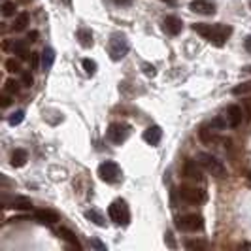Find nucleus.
Masks as SVG:
<instances>
[{
  "instance_id": "nucleus-1",
  "label": "nucleus",
  "mask_w": 251,
  "mask_h": 251,
  "mask_svg": "<svg viewBox=\"0 0 251 251\" xmlns=\"http://www.w3.org/2000/svg\"><path fill=\"white\" fill-rule=\"evenodd\" d=\"M193 30L202 38H206L208 42H212L214 46L221 48L226 42V38L232 34V28L228 25H206V23H197L193 25Z\"/></svg>"
},
{
  "instance_id": "nucleus-2",
  "label": "nucleus",
  "mask_w": 251,
  "mask_h": 251,
  "mask_svg": "<svg viewBox=\"0 0 251 251\" xmlns=\"http://www.w3.org/2000/svg\"><path fill=\"white\" fill-rule=\"evenodd\" d=\"M108 215L115 225L126 226L130 223V210H128V204L123 199H117L108 206Z\"/></svg>"
},
{
  "instance_id": "nucleus-3",
  "label": "nucleus",
  "mask_w": 251,
  "mask_h": 251,
  "mask_svg": "<svg viewBox=\"0 0 251 251\" xmlns=\"http://www.w3.org/2000/svg\"><path fill=\"white\" fill-rule=\"evenodd\" d=\"M199 163L202 164V168L208 172V174H212V176L215 177H225L226 174V168L225 164L221 163L215 155H212V153H199Z\"/></svg>"
},
{
  "instance_id": "nucleus-4",
  "label": "nucleus",
  "mask_w": 251,
  "mask_h": 251,
  "mask_svg": "<svg viewBox=\"0 0 251 251\" xmlns=\"http://www.w3.org/2000/svg\"><path fill=\"white\" fill-rule=\"evenodd\" d=\"M128 50H130L128 40L125 36H119V34L112 36L110 44H108V53H110L112 61H121L126 53H128Z\"/></svg>"
},
{
  "instance_id": "nucleus-5",
  "label": "nucleus",
  "mask_w": 251,
  "mask_h": 251,
  "mask_svg": "<svg viewBox=\"0 0 251 251\" xmlns=\"http://www.w3.org/2000/svg\"><path fill=\"white\" fill-rule=\"evenodd\" d=\"M99 176H100L102 181L106 183H117L121 177H123V172L119 168V164L113 163V161H104V163L99 166Z\"/></svg>"
},
{
  "instance_id": "nucleus-6",
  "label": "nucleus",
  "mask_w": 251,
  "mask_h": 251,
  "mask_svg": "<svg viewBox=\"0 0 251 251\" xmlns=\"http://www.w3.org/2000/svg\"><path fill=\"white\" fill-rule=\"evenodd\" d=\"M202 226H204V219H202V215H199V214L181 215V217L177 219V228L187 230V232H197V230H202Z\"/></svg>"
},
{
  "instance_id": "nucleus-7",
  "label": "nucleus",
  "mask_w": 251,
  "mask_h": 251,
  "mask_svg": "<svg viewBox=\"0 0 251 251\" xmlns=\"http://www.w3.org/2000/svg\"><path fill=\"white\" fill-rule=\"evenodd\" d=\"M179 197H181V201L189 202V204H202L206 201L204 191L199 187H193V185H181L179 187Z\"/></svg>"
},
{
  "instance_id": "nucleus-8",
  "label": "nucleus",
  "mask_w": 251,
  "mask_h": 251,
  "mask_svg": "<svg viewBox=\"0 0 251 251\" xmlns=\"http://www.w3.org/2000/svg\"><path fill=\"white\" fill-rule=\"evenodd\" d=\"M128 134H130V130L123 123H112V125L108 126V140L112 144H115V146H121L128 138Z\"/></svg>"
},
{
  "instance_id": "nucleus-9",
  "label": "nucleus",
  "mask_w": 251,
  "mask_h": 251,
  "mask_svg": "<svg viewBox=\"0 0 251 251\" xmlns=\"http://www.w3.org/2000/svg\"><path fill=\"white\" fill-rule=\"evenodd\" d=\"M2 206L4 208H13V210H30L32 202L26 197H2Z\"/></svg>"
},
{
  "instance_id": "nucleus-10",
  "label": "nucleus",
  "mask_w": 251,
  "mask_h": 251,
  "mask_svg": "<svg viewBox=\"0 0 251 251\" xmlns=\"http://www.w3.org/2000/svg\"><path fill=\"white\" fill-rule=\"evenodd\" d=\"M202 164L199 161H185L183 164V176L189 177V179H197V181H201L202 179Z\"/></svg>"
},
{
  "instance_id": "nucleus-11",
  "label": "nucleus",
  "mask_w": 251,
  "mask_h": 251,
  "mask_svg": "<svg viewBox=\"0 0 251 251\" xmlns=\"http://www.w3.org/2000/svg\"><path fill=\"white\" fill-rule=\"evenodd\" d=\"M189 8H191V12L201 13V15H214L215 13V4L210 0H193Z\"/></svg>"
},
{
  "instance_id": "nucleus-12",
  "label": "nucleus",
  "mask_w": 251,
  "mask_h": 251,
  "mask_svg": "<svg viewBox=\"0 0 251 251\" xmlns=\"http://www.w3.org/2000/svg\"><path fill=\"white\" fill-rule=\"evenodd\" d=\"M242 121H244V110L236 104L228 106L226 108V123H228V126H240Z\"/></svg>"
},
{
  "instance_id": "nucleus-13",
  "label": "nucleus",
  "mask_w": 251,
  "mask_h": 251,
  "mask_svg": "<svg viewBox=\"0 0 251 251\" xmlns=\"http://www.w3.org/2000/svg\"><path fill=\"white\" fill-rule=\"evenodd\" d=\"M163 28L168 32V34H172V36H176L181 32V28H183V23H181V19H177L174 15H166L163 19Z\"/></svg>"
},
{
  "instance_id": "nucleus-14",
  "label": "nucleus",
  "mask_w": 251,
  "mask_h": 251,
  "mask_svg": "<svg viewBox=\"0 0 251 251\" xmlns=\"http://www.w3.org/2000/svg\"><path fill=\"white\" fill-rule=\"evenodd\" d=\"M161 138H163V130H161V126L151 125L144 130V140H146L150 146H157V144L161 142Z\"/></svg>"
},
{
  "instance_id": "nucleus-15",
  "label": "nucleus",
  "mask_w": 251,
  "mask_h": 251,
  "mask_svg": "<svg viewBox=\"0 0 251 251\" xmlns=\"http://www.w3.org/2000/svg\"><path fill=\"white\" fill-rule=\"evenodd\" d=\"M34 215H36V221H40L42 225H55L59 221V215L53 210H38Z\"/></svg>"
},
{
  "instance_id": "nucleus-16",
  "label": "nucleus",
  "mask_w": 251,
  "mask_h": 251,
  "mask_svg": "<svg viewBox=\"0 0 251 251\" xmlns=\"http://www.w3.org/2000/svg\"><path fill=\"white\" fill-rule=\"evenodd\" d=\"M59 236L68 244V246H72V248H75V250H81V244H79V240H77V236H75L74 232L70 230V228H66V226H61L59 228Z\"/></svg>"
},
{
  "instance_id": "nucleus-17",
  "label": "nucleus",
  "mask_w": 251,
  "mask_h": 251,
  "mask_svg": "<svg viewBox=\"0 0 251 251\" xmlns=\"http://www.w3.org/2000/svg\"><path fill=\"white\" fill-rule=\"evenodd\" d=\"M53 63H55V51L51 48H44V51H42V70L44 72L51 70Z\"/></svg>"
},
{
  "instance_id": "nucleus-18",
  "label": "nucleus",
  "mask_w": 251,
  "mask_h": 251,
  "mask_svg": "<svg viewBox=\"0 0 251 251\" xmlns=\"http://www.w3.org/2000/svg\"><path fill=\"white\" fill-rule=\"evenodd\" d=\"M28 21H30V17H28V13H26V12L17 13V15H15V19H13L12 28L15 30V32H21V30H25V28H26Z\"/></svg>"
},
{
  "instance_id": "nucleus-19",
  "label": "nucleus",
  "mask_w": 251,
  "mask_h": 251,
  "mask_svg": "<svg viewBox=\"0 0 251 251\" xmlns=\"http://www.w3.org/2000/svg\"><path fill=\"white\" fill-rule=\"evenodd\" d=\"M26 161H28V153L25 150H15L12 153V166H15V168L25 166Z\"/></svg>"
},
{
  "instance_id": "nucleus-20",
  "label": "nucleus",
  "mask_w": 251,
  "mask_h": 251,
  "mask_svg": "<svg viewBox=\"0 0 251 251\" xmlns=\"http://www.w3.org/2000/svg\"><path fill=\"white\" fill-rule=\"evenodd\" d=\"M77 42L81 48H91L93 46V32L89 28H79L77 30Z\"/></svg>"
},
{
  "instance_id": "nucleus-21",
  "label": "nucleus",
  "mask_w": 251,
  "mask_h": 251,
  "mask_svg": "<svg viewBox=\"0 0 251 251\" xmlns=\"http://www.w3.org/2000/svg\"><path fill=\"white\" fill-rule=\"evenodd\" d=\"M215 132H217V130H215V128H212V126L208 125V126H202L201 132H199V134H201V140L204 142V144H214L215 140H217V136H215Z\"/></svg>"
},
{
  "instance_id": "nucleus-22",
  "label": "nucleus",
  "mask_w": 251,
  "mask_h": 251,
  "mask_svg": "<svg viewBox=\"0 0 251 251\" xmlns=\"http://www.w3.org/2000/svg\"><path fill=\"white\" fill-rule=\"evenodd\" d=\"M13 55H17L19 59H26L28 57V48H26L25 40H15L13 42Z\"/></svg>"
},
{
  "instance_id": "nucleus-23",
  "label": "nucleus",
  "mask_w": 251,
  "mask_h": 251,
  "mask_svg": "<svg viewBox=\"0 0 251 251\" xmlns=\"http://www.w3.org/2000/svg\"><path fill=\"white\" fill-rule=\"evenodd\" d=\"M85 219H89L91 223H95L97 226H106L104 215H102L100 212H97V210H87V212H85Z\"/></svg>"
},
{
  "instance_id": "nucleus-24",
  "label": "nucleus",
  "mask_w": 251,
  "mask_h": 251,
  "mask_svg": "<svg viewBox=\"0 0 251 251\" xmlns=\"http://www.w3.org/2000/svg\"><path fill=\"white\" fill-rule=\"evenodd\" d=\"M23 119H25V112H23V110H15L13 113H10V117H8V123H10L12 126H15V125H19Z\"/></svg>"
},
{
  "instance_id": "nucleus-25",
  "label": "nucleus",
  "mask_w": 251,
  "mask_h": 251,
  "mask_svg": "<svg viewBox=\"0 0 251 251\" xmlns=\"http://www.w3.org/2000/svg\"><path fill=\"white\" fill-rule=\"evenodd\" d=\"M248 93H251V81H244L232 89V95H248Z\"/></svg>"
},
{
  "instance_id": "nucleus-26",
  "label": "nucleus",
  "mask_w": 251,
  "mask_h": 251,
  "mask_svg": "<svg viewBox=\"0 0 251 251\" xmlns=\"http://www.w3.org/2000/svg\"><path fill=\"white\" fill-rule=\"evenodd\" d=\"M6 70L12 72V74H17V72H21V63L17 59H8L6 61Z\"/></svg>"
},
{
  "instance_id": "nucleus-27",
  "label": "nucleus",
  "mask_w": 251,
  "mask_h": 251,
  "mask_svg": "<svg viewBox=\"0 0 251 251\" xmlns=\"http://www.w3.org/2000/svg\"><path fill=\"white\" fill-rule=\"evenodd\" d=\"M83 70H85V74L87 75H95L97 74V63L95 61H91V59H83Z\"/></svg>"
},
{
  "instance_id": "nucleus-28",
  "label": "nucleus",
  "mask_w": 251,
  "mask_h": 251,
  "mask_svg": "<svg viewBox=\"0 0 251 251\" xmlns=\"http://www.w3.org/2000/svg\"><path fill=\"white\" fill-rule=\"evenodd\" d=\"M4 91L10 93V95H17V93H19V83H17L15 79H8L6 85H4Z\"/></svg>"
},
{
  "instance_id": "nucleus-29",
  "label": "nucleus",
  "mask_w": 251,
  "mask_h": 251,
  "mask_svg": "<svg viewBox=\"0 0 251 251\" xmlns=\"http://www.w3.org/2000/svg\"><path fill=\"white\" fill-rule=\"evenodd\" d=\"M15 4L13 2H4L2 4V13H4V17H12V15H15Z\"/></svg>"
},
{
  "instance_id": "nucleus-30",
  "label": "nucleus",
  "mask_w": 251,
  "mask_h": 251,
  "mask_svg": "<svg viewBox=\"0 0 251 251\" xmlns=\"http://www.w3.org/2000/svg\"><path fill=\"white\" fill-rule=\"evenodd\" d=\"M30 66L32 70H38L42 66V53H30Z\"/></svg>"
},
{
  "instance_id": "nucleus-31",
  "label": "nucleus",
  "mask_w": 251,
  "mask_h": 251,
  "mask_svg": "<svg viewBox=\"0 0 251 251\" xmlns=\"http://www.w3.org/2000/svg\"><path fill=\"white\" fill-rule=\"evenodd\" d=\"M185 248H187V250H204L206 244H204V242H199V240H189L187 244H185Z\"/></svg>"
},
{
  "instance_id": "nucleus-32",
  "label": "nucleus",
  "mask_w": 251,
  "mask_h": 251,
  "mask_svg": "<svg viewBox=\"0 0 251 251\" xmlns=\"http://www.w3.org/2000/svg\"><path fill=\"white\" fill-rule=\"evenodd\" d=\"M21 81H23V85H25V87H32L34 77H32V74H30V72H23V75H21Z\"/></svg>"
},
{
  "instance_id": "nucleus-33",
  "label": "nucleus",
  "mask_w": 251,
  "mask_h": 251,
  "mask_svg": "<svg viewBox=\"0 0 251 251\" xmlns=\"http://www.w3.org/2000/svg\"><path fill=\"white\" fill-rule=\"evenodd\" d=\"M0 100H2V106H4V108H8V106L12 104V99H10V93H4Z\"/></svg>"
},
{
  "instance_id": "nucleus-34",
  "label": "nucleus",
  "mask_w": 251,
  "mask_h": 251,
  "mask_svg": "<svg viewBox=\"0 0 251 251\" xmlns=\"http://www.w3.org/2000/svg\"><path fill=\"white\" fill-rule=\"evenodd\" d=\"M144 72H146V75H155V66L153 64H144Z\"/></svg>"
},
{
  "instance_id": "nucleus-35",
  "label": "nucleus",
  "mask_w": 251,
  "mask_h": 251,
  "mask_svg": "<svg viewBox=\"0 0 251 251\" xmlns=\"http://www.w3.org/2000/svg\"><path fill=\"white\" fill-rule=\"evenodd\" d=\"M91 246H93V248H97V250H100V251L106 250V246H104V244H100L99 240H93V242H91Z\"/></svg>"
},
{
  "instance_id": "nucleus-36",
  "label": "nucleus",
  "mask_w": 251,
  "mask_h": 251,
  "mask_svg": "<svg viewBox=\"0 0 251 251\" xmlns=\"http://www.w3.org/2000/svg\"><path fill=\"white\" fill-rule=\"evenodd\" d=\"M28 40H30V42H36L38 40V30H30V32H28Z\"/></svg>"
},
{
  "instance_id": "nucleus-37",
  "label": "nucleus",
  "mask_w": 251,
  "mask_h": 251,
  "mask_svg": "<svg viewBox=\"0 0 251 251\" xmlns=\"http://www.w3.org/2000/svg\"><path fill=\"white\" fill-rule=\"evenodd\" d=\"M117 6H130L132 4V0H113Z\"/></svg>"
},
{
  "instance_id": "nucleus-38",
  "label": "nucleus",
  "mask_w": 251,
  "mask_h": 251,
  "mask_svg": "<svg viewBox=\"0 0 251 251\" xmlns=\"http://www.w3.org/2000/svg\"><path fill=\"white\" fill-rule=\"evenodd\" d=\"M244 46H246V50H248V51H250V53H251V34H250V36H248V38H246V42H244Z\"/></svg>"
},
{
  "instance_id": "nucleus-39",
  "label": "nucleus",
  "mask_w": 251,
  "mask_h": 251,
  "mask_svg": "<svg viewBox=\"0 0 251 251\" xmlns=\"http://www.w3.org/2000/svg\"><path fill=\"white\" fill-rule=\"evenodd\" d=\"M246 108H248V112H250V115H251V100L246 102Z\"/></svg>"
},
{
  "instance_id": "nucleus-40",
  "label": "nucleus",
  "mask_w": 251,
  "mask_h": 251,
  "mask_svg": "<svg viewBox=\"0 0 251 251\" xmlns=\"http://www.w3.org/2000/svg\"><path fill=\"white\" fill-rule=\"evenodd\" d=\"M244 70H246V72H251V66H246V68H244Z\"/></svg>"
}]
</instances>
